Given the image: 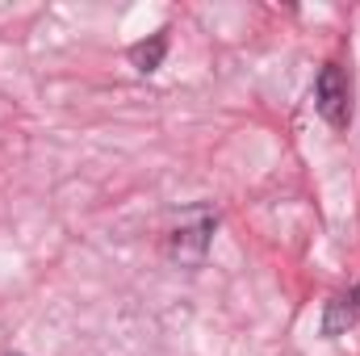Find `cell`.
<instances>
[{
	"label": "cell",
	"instance_id": "obj_5",
	"mask_svg": "<svg viewBox=\"0 0 360 356\" xmlns=\"http://www.w3.org/2000/svg\"><path fill=\"white\" fill-rule=\"evenodd\" d=\"M352 302H356V306H360V285H356V289H352Z\"/></svg>",
	"mask_w": 360,
	"mask_h": 356
},
{
	"label": "cell",
	"instance_id": "obj_1",
	"mask_svg": "<svg viewBox=\"0 0 360 356\" xmlns=\"http://www.w3.org/2000/svg\"><path fill=\"white\" fill-rule=\"evenodd\" d=\"M214 231H218V214L214 205L197 201L188 210H180L176 222L168 227V260L180 268H201L210 256V243H214Z\"/></svg>",
	"mask_w": 360,
	"mask_h": 356
},
{
	"label": "cell",
	"instance_id": "obj_4",
	"mask_svg": "<svg viewBox=\"0 0 360 356\" xmlns=\"http://www.w3.org/2000/svg\"><path fill=\"white\" fill-rule=\"evenodd\" d=\"M356 319H360V306L352 302V293H335L323 306V336L327 340H340V336H348V327Z\"/></svg>",
	"mask_w": 360,
	"mask_h": 356
},
{
	"label": "cell",
	"instance_id": "obj_3",
	"mask_svg": "<svg viewBox=\"0 0 360 356\" xmlns=\"http://www.w3.org/2000/svg\"><path fill=\"white\" fill-rule=\"evenodd\" d=\"M126 59H130V68H134L139 76L160 72L164 59H168V30H155V34H147L143 42H134V46L126 51Z\"/></svg>",
	"mask_w": 360,
	"mask_h": 356
},
{
	"label": "cell",
	"instance_id": "obj_6",
	"mask_svg": "<svg viewBox=\"0 0 360 356\" xmlns=\"http://www.w3.org/2000/svg\"><path fill=\"white\" fill-rule=\"evenodd\" d=\"M8 356H21V352H8Z\"/></svg>",
	"mask_w": 360,
	"mask_h": 356
},
{
	"label": "cell",
	"instance_id": "obj_2",
	"mask_svg": "<svg viewBox=\"0 0 360 356\" xmlns=\"http://www.w3.org/2000/svg\"><path fill=\"white\" fill-rule=\"evenodd\" d=\"M314 109L331 130H344L352 117V84L340 63H323L314 76Z\"/></svg>",
	"mask_w": 360,
	"mask_h": 356
}]
</instances>
